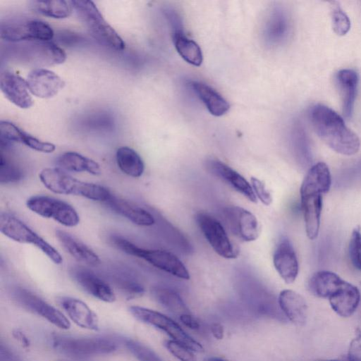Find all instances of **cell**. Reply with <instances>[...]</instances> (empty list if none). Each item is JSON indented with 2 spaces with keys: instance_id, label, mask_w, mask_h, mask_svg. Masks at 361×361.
Returning a JSON list of instances; mask_svg holds the SVG:
<instances>
[{
  "instance_id": "cell-1",
  "label": "cell",
  "mask_w": 361,
  "mask_h": 361,
  "mask_svg": "<svg viewBox=\"0 0 361 361\" xmlns=\"http://www.w3.org/2000/svg\"><path fill=\"white\" fill-rule=\"evenodd\" d=\"M310 118L319 137L336 152L350 156L359 151L360 140L358 136L331 108L317 104L311 109Z\"/></svg>"
},
{
  "instance_id": "cell-2",
  "label": "cell",
  "mask_w": 361,
  "mask_h": 361,
  "mask_svg": "<svg viewBox=\"0 0 361 361\" xmlns=\"http://www.w3.org/2000/svg\"><path fill=\"white\" fill-rule=\"evenodd\" d=\"M39 178L49 190L56 194L80 196L103 202L112 195L106 188L78 180L59 167L43 169Z\"/></svg>"
},
{
  "instance_id": "cell-3",
  "label": "cell",
  "mask_w": 361,
  "mask_h": 361,
  "mask_svg": "<svg viewBox=\"0 0 361 361\" xmlns=\"http://www.w3.org/2000/svg\"><path fill=\"white\" fill-rule=\"evenodd\" d=\"M51 345L63 354L78 359L111 354L117 350L119 341L110 336L74 337L54 334Z\"/></svg>"
},
{
  "instance_id": "cell-4",
  "label": "cell",
  "mask_w": 361,
  "mask_h": 361,
  "mask_svg": "<svg viewBox=\"0 0 361 361\" xmlns=\"http://www.w3.org/2000/svg\"><path fill=\"white\" fill-rule=\"evenodd\" d=\"M73 10L92 37L101 45L115 51H122L126 44L118 33L104 18L92 1H71Z\"/></svg>"
},
{
  "instance_id": "cell-5",
  "label": "cell",
  "mask_w": 361,
  "mask_h": 361,
  "mask_svg": "<svg viewBox=\"0 0 361 361\" xmlns=\"http://www.w3.org/2000/svg\"><path fill=\"white\" fill-rule=\"evenodd\" d=\"M111 241L118 249L142 259L160 270L181 279H190V274L183 263L169 251L143 248L118 235H113Z\"/></svg>"
},
{
  "instance_id": "cell-6",
  "label": "cell",
  "mask_w": 361,
  "mask_h": 361,
  "mask_svg": "<svg viewBox=\"0 0 361 361\" xmlns=\"http://www.w3.org/2000/svg\"><path fill=\"white\" fill-rule=\"evenodd\" d=\"M0 231L16 242L35 246L54 264H62L63 257L58 250L16 216L2 212L0 216Z\"/></svg>"
},
{
  "instance_id": "cell-7",
  "label": "cell",
  "mask_w": 361,
  "mask_h": 361,
  "mask_svg": "<svg viewBox=\"0 0 361 361\" xmlns=\"http://www.w3.org/2000/svg\"><path fill=\"white\" fill-rule=\"evenodd\" d=\"M129 312L137 320L154 326L166 334L172 340L179 342L192 351L203 352V346L188 334L171 318L152 309L139 305H132Z\"/></svg>"
},
{
  "instance_id": "cell-8",
  "label": "cell",
  "mask_w": 361,
  "mask_h": 361,
  "mask_svg": "<svg viewBox=\"0 0 361 361\" xmlns=\"http://www.w3.org/2000/svg\"><path fill=\"white\" fill-rule=\"evenodd\" d=\"M10 295L19 307L43 318L56 327L62 330L71 328L70 320L63 313L32 291L15 286L11 288Z\"/></svg>"
},
{
  "instance_id": "cell-9",
  "label": "cell",
  "mask_w": 361,
  "mask_h": 361,
  "mask_svg": "<svg viewBox=\"0 0 361 361\" xmlns=\"http://www.w3.org/2000/svg\"><path fill=\"white\" fill-rule=\"evenodd\" d=\"M18 45L14 50V57L35 68L59 65L66 59L64 50L51 41L27 42Z\"/></svg>"
},
{
  "instance_id": "cell-10",
  "label": "cell",
  "mask_w": 361,
  "mask_h": 361,
  "mask_svg": "<svg viewBox=\"0 0 361 361\" xmlns=\"http://www.w3.org/2000/svg\"><path fill=\"white\" fill-rule=\"evenodd\" d=\"M1 38L11 43L49 42L54 32L47 23L35 19L20 20L3 23Z\"/></svg>"
},
{
  "instance_id": "cell-11",
  "label": "cell",
  "mask_w": 361,
  "mask_h": 361,
  "mask_svg": "<svg viewBox=\"0 0 361 361\" xmlns=\"http://www.w3.org/2000/svg\"><path fill=\"white\" fill-rule=\"evenodd\" d=\"M27 208L44 218L51 219L66 227L80 223L77 211L68 202L47 195H35L26 201Z\"/></svg>"
},
{
  "instance_id": "cell-12",
  "label": "cell",
  "mask_w": 361,
  "mask_h": 361,
  "mask_svg": "<svg viewBox=\"0 0 361 361\" xmlns=\"http://www.w3.org/2000/svg\"><path fill=\"white\" fill-rule=\"evenodd\" d=\"M197 224L203 235L212 249L221 257L234 259L238 256L239 250L229 238L221 223L206 212L196 215Z\"/></svg>"
},
{
  "instance_id": "cell-13",
  "label": "cell",
  "mask_w": 361,
  "mask_h": 361,
  "mask_svg": "<svg viewBox=\"0 0 361 361\" xmlns=\"http://www.w3.org/2000/svg\"><path fill=\"white\" fill-rule=\"evenodd\" d=\"M221 212L226 226L238 238L245 242L258 238L260 225L252 212L238 206L226 207Z\"/></svg>"
},
{
  "instance_id": "cell-14",
  "label": "cell",
  "mask_w": 361,
  "mask_h": 361,
  "mask_svg": "<svg viewBox=\"0 0 361 361\" xmlns=\"http://www.w3.org/2000/svg\"><path fill=\"white\" fill-rule=\"evenodd\" d=\"M71 274L80 287L94 298L107 303L116 300L111 286L92 270L77 267L72 269Z\"/></svg>"
},
{
  "instance_id": "cell-15",
  "label": "cell",
  "mask_w": 361,
  "mask_h": 361,
  "mask_svg": "<svg viewBox=\"0 0 361 361\" xmlns=\"http://www.w3.org/2000/svg\"><path fill=\"white\" fill-rule=\"evenodd\" d=\"M26 81L31 94L42 99L54 97L65 86L64 80L59 75L44 68L32 69Z\"/></svg>"
},
{
  "instance_id": "cell-16",
  "label": "cell",
  "mask_w": 361,
  "mask_h": 361,
  "mask_svg": "<svg viewBox=\"0 0 361 361\" xmlns=\"http://www.w3.org/2000/svg\"><path fill=\"white\" fill-rule=\"evenodd\" d=\"M57 302L67 315L68 319L76 326L90 331H98L99 322L97 314L80 299L61 296Z\"/></svg>"
},
{
  "instance_id": "cell-17",
  "label": "cell",
  "mask_w": 361,
  "mask_h": 361,
  "mask_svg": "<svg viewBox=\"0 0 361 361\" xmlns=\"http://www.w3.org/2000/svg\"><path fill=\"white\" fill-rule=\"evenodd\" d=\"M0 87L6 98L20 109H28L33 99L27 81L19 75L5 71L0 76Z\"/></svg>"
},
{
  "instance_id": "cell-18",
  "label": "cell",
  "mask_w": 361,
  "mask_h": 361,
  "mask_svg": "<svg viewBox=\"0 0 361 361\" xmlns=\"http://www.w3.org/2000/svg\"><path fill=\"white\" fill-rule=\"evenodd\" d=\"M273 263L285 283L290 284L295 281L299 270L298 261L293 246L287 238L283 237L279 241L274 252Z\"/></svg>"
},
{
  "instance_id": "cell-19",
  "label": "cell",
  "mask_w": 361,
  "mask_h": 361,
  "mask_svg": "<svg viewBox=\"0 0 361 361\" xmlns=\"http://www.w3.org/2000/svg\"><path fill=\"white\" fill-rule=\"evenodd\" d=\"M206 168L212 174L231 186L249 201L257 202V197L252 185L231 167L218 159H209L206 161Z\"/></svg>"
},
{
  "instance_id": "cell-20",
  "label": "cell",
  "mask_w": 361,
  "mask_h": 361,
  "mask_svg": "<svg viewBox=\"0 0 361 361\" xmlns=\"http://www.w3.org/2000/svg\"><path fill=\"white\" fill-rule=\"evenodd\" d=\"M300 198L306 234L310 240H314L319 231L322 194L300 191Z\"/></svg>"
},
{
  "instance_id": "cell-21",
  "label": "cell",
  "mask_w": 361,
  "mask_h": 361,
  "mask_svg": "<svg viewBox=\"0 0 361 361\" xmlns=\"http://www.w3.org/2000/svg\"><path fill=\"white\" fill-rule=\"evenodd\" d=\"M278 303L289 321L297 326L305 324L307 317V305L300 294L290 289L283 290L279 293Z\"/></svg>"
},
{
  "instance_id": "cell-22",
  "label": "cell",
  "mask_w": 361,
  "mask_h": 361,
  "mask_svg": "<svg viewBox=\"0 0 361 361\" xmlns=\"http://www.w3.org/2000/svg\"><path fill=\"white\" fill-rule=\"evenodd\" d=\"M105 203L113 212L137 226H150L155 223L153 215L148 211L113 194Z\"/></svg>"
},
{
  "instance_id": "cell-23",
  "label": "cell",
  "mask_w": 361,
  "mask_h": 361,
  "mask_svg": "<svg viewBox=\"0 0 361 361\" xmlns=\"http://www.w3.org/2000/svg\"><path fill=\"white\" fill-rule=\"evenodd\" d=\"M360 293L354 285L344 281L338 290L329 298L332 310L342 317L354 314L360 302Z\"/></svg>"
},
{
  "instance_id": "cell-24",
  "label": "cell",
  "mask_w": 361,
  "mask_h": 361,
  "mask_svg": "<svg viewBox=\"0 0 361 361\" xmlns=\"http://www.w3.org/2000/svg\"><path fill=\"white\" fill-rule=\"evenodd\" d=\"M55 235L61 246L77 261L95 267L101 263L99 256L87 245L63 230H56Z\"/></svg>"
},
{
  "instance_id": "cell-25",
  "label": "cell",
  "mask_w": 361,
  "mask_h": 361,
  "mask_svg": "<svg viewBox=\"0 0 361 361\" xmlns=\"http://www.w3.org/2000/svg\"><path fill=\"white\" fill-rule=\"evenodd\" d=\"M336 81L341 95L343 115L350 118L354 109L359 82L358 75L354 70L342 69L336 75Z\"/></svg>"
},
{
  "instance_id": "cell-26",
  "label": "cell",
  "mask_w": 361,
  "mask_h": 361,
  "mask_svg": "<svg viewBox=\"0 0 361 361\" xmlns=\"http://www.w3.org/2000/svg\"><path fill=\"white\" fill-rule=\"evenodd\" d=\"M190 86L213 116H223L229 110L228 102L213 87L197 81L191 82Z\"/></svg>"
},
{
  "instance_id": "cell-27",
  "label": "cell",
  "mask_w": 361,
  "mask_h": 361,
  "mask_svg": "<svg viewBox=\"0 0 361 361\" xmlns=\"http://www.w3.org/2000/svg\"><path fill=\"white\" fill-rule=\"evenodd\" d=\"M343 281L344 280L332 271H319L310 279L308 288L316 297L329 298L338 290Z\"/></svg>"
},
{
  "instance_id": "cell-28",
  "label": "cell",
  "mask_w": 361,
  "mask_h": 361,
  "mask_svg": "<svg viewBox=\"0 0 361 361\" xmlns=\"http://www.w3.org/2000/svg\"><path fill=\"white\" fill-rule=\"evenodd\" d=\"M59 168L68 172H87L94 176L101 174L100 165L94 160L75 152H66L56 159Z\"/></svg>"
},
{
  "instance_id": "cell-29",
  "label": "cell",
  "mask_w": 361,
  "mask_h": 361,
  "mask_svg": "<svg viewBox=\"0 0 361 361\" xmlns=\"http://www.w3.org/2000/svg\"><path fill=\"white\" fill-rule=\"evenodd\" d=\"M331 185V176L328 166L318 162L312 166L305 175L300 190L321 194L326 193Z\"/></svg>"
},
{
  "instance_id": "cell-30",
  "label": "cell",
  "mask_w": 361,
  "mask_h": 361,
  "mask_svg": "<svg viewBox=\"0 0 361 361\" xmlns=\"http://www.w3.org/2000/svg\"><path fill=\"white\" fill-rule=\"evenodd\" d=\"M116 161L119 169L133 178L140 177L145 171V164L140 154L131 147L123 146L117 149Z\"/></svg>"
},
{
  "instance_id": "cell-31",
  "label": "cell",
  "mask_w": 361,
  "mask_h": 361,
  "mask_svg": "<svg viewBox=\"0 0 361 361\" xmlns=\"http://www.w3.org/2000/svg\"><path fill=\"white\" fill-rule=\"evenodd\" d=\"M172 40L177 52L187 63L195 66L202 64L203 56L201 48L185 36L183 30L173 32Z\"/></svg>"
},
{
  "instance_id": "cell-32",
  "label": "cell",
  "mask_w": 361,
  "mask_h": 361,
  "mask_svg": "<svg viewBox=\"0 0 361 361\" xmlns=\"http://www.w3.org/2000/svg\"><path fill=\"white\" fill-rule=\"evenodd\" d=\"M154 298L165 309L178 317L190 312L180 295L165 286H155L152 290Z\"/></svg>"
},
{
  "instance_id": "cell-33",
  "label": "cell",
  "mask_w": 361,
  "mask_h": 361,
  "mask_svg": "<svg viewBox=\"0 0 361 361\" xmlns=\"http://www.w3.org/2000/svg\"><path fill=\"white\" fill-rule=\"evenodd\" d=\"M30 4L32 9L36 13L56 19L66 18L71 15L73 11L71 1L37 0L32 1Z\"/></svg>"
},
{
  "instance_id": "cell-34",
  "label": "cell",
  "mask_w": 361,
  "mask_h": 361,
  "mask_svg": "<svg viewBox=\"0 0 361 361\" xmlns=\"http://www.w3.org/2000/svg\"><path fill=\"white\" fill-rule=\"evenodd\" d=\"M288 30V19L281 11H275L272 13L265 27V35L268 41L272 43L282 41L286 36Z\"/></svg>"
},
{
  "instance_id": "cell-35",
  "label": "cell",
  "mask_w": 361,
  "mask_h": 361,
  "mask_svg": "<svg viewBox=\"0 0 361 361\" xmlns=\"http://www.w3.org/2000/svg\"><path fill=\"white\" fill-rule=\"evenodd\" d=\"M112 283L128 299L141 297L145 293L143 286L127 272H116L112 275Z\"/></svg>"
},
{
  "instance_id": "cell-36",
  "label": "cell",
  "mask_w": 361,
  "mask_h": 361,
  "mask_svg": "<svg viewBox=\"0 0 361 361\" xmlns=\"http://www.w3.org/2000/svg\"><path fill=\"white\" fill-rule=\"evenodd\" d=\"M333 29L339 36L346 35L350 29V21L337 1L330 2Z\"/></svg>"
},
{
  "instance_id": "cell-37",
  "label": "cell",
  "mask_w": 361,
  "mask_h": 361,
  "mask_svg": "<svg viewBox=\"0 0 361 361\" xmlns=\"http://www.w3.org/2000/svg\"><path fill=\"white\" fill-rule=\"evenodd\" d=\"M123 343L126 348L140 361H164L153 350L137 341L125 339Z\"/></svg>"
},
{
  "instance_id": "cell-38",
  "label": "cell",
  "mask_w": 361,
  "mask_h": 361,
  "mask_svg": "<svg viewBox=\"0 0 361 361\" xmlns=\"http://www.w3.org/2000/svg\"><path fill=\"white\" fill-rule=\"evenodd\" d=\"M18 143L42 153H52L56 149V146L53 143L41 140L23 130L19 137Z\"/></svg>"
},
{
  "instance_id": "cell-39",
  "label": "cell",
  "mask_w": 361,
  "mask_h": 361,
  "mask_svg": "<svg viewBox=\"0 0 361 361\" xmlns=\"http://www.w3.org/2000/svg\"><path fill=\"white\" fill-rule=\"evenodd\" d=\"M164 345L167 350L180 361H197L193 351L179 342L169 339L164 342Z\"/></svg>"
},
{
  "instance_id": "cell-40",
  "label": "cell",
  "mask_w": 361,
  "mask_h": 361,
  "mask_svg": "<svg viewBox=\"0 0 361 361\" xmlns=\"http://www.w3.org/2000/svg\"><path fill=\"white\" fill-rule=\"evenodd\" d=\"M23 173L1 156L0 164V181L1 183H15L21 180Z\"/></svg>"
},
{
  "instance_id": "cell-41",
  "label": "cell",
  "mask_w": 361,
  "mask_h": 361,
  "mask_svg": "<svg viewBox=\"0 0 361 361\" xmlns=\"http://www.w3.org/2000/svg\"><path fill=\"white\" fill-rule=\"evenodd\" d=\"M349 256L353 265L361 271V232L355 228L349 243Z\"/></svg>"
},
{
  "instance_id": "cell-42",
  "label": "cell",
  "mask_w": 361,
  "mask_h": 361,
  "mask_svg": "<svg viewBox=\"0 0 361 361\" xmlns=\"http://www.w3.org/2000/svg\"><path fill=\"white\" fill-rule=\"evenodd\" d=\"M22 130L17 126L6 121L0 122V136L1 144L18 143Z\"/></svg>"
},
{
  "instance_id": "cell-43",
  "label": "cell",
  "mask_w": 361,
  "mask_h": 361,
  "mask_svg": "<svg viewBox=\"0 0 361 361\" xmlns=\"http://www.w3.org/2000/svg\"><path fill=\"white\" fill-rule=\"evenodd\" d=\"M251 185L255 196L266 206H269L272 202V197L269 191L267 189L265 184L259 178L252 177L250 179Z\"/></svg>"
},
{
  "instance_id": "cell-44",
  "label": "cell",
  "mask_w": 361,
  "mask_h": 361,
  "mask_svg": "<svg viewBox=\"0 0 361 361\" xmlns=\"http://www.w3.org/2000/svg\"><path fill=\"white\" fill-rule=\"evenodd\" d=\"M348 360V361H361V334L350 342Z\"/></svg>"
},
{
  "instance_id": "cell-45",
  "label": "cell",
  "mask_w": 361,
  "mask_h": 361,
  "mask_svg": "<svg viewBox=\"0 0 361 361\" xmlns=\"http://www.w3.org/2000/svg\"><path fill=\"white\" fill-rule=\"evenodd\" d=\"M12 336L22 348L25 349L30 348L31 345L30 340L22 330L18 329H13Z\"/></svg>"
},
{
  "instance_id": "cell-46",
  "label": "cell",
  "mask_w": 361,
  "mask_h": 361,
  "mask_svg": "<svg viewBox=\"0 0 361 361\" xmlns=\"http://www.w3.org/2000/svg\"><path fill=\"white\" fill-rule=\"evenodd\" d=\"M178 319L184 326L190 329L197 330L200 328L198 321L192 315L191 312L183 314Z\"/></svg>"
},
{
  "instance_id": "cell-47",
  "label": "cell",
  "mask_w": 361,
  "mask_h": 361,
  "mask_svg": "<svg viewBox=\"0 0 361 361\" xmlns=\"http://www.w3.org/2000/svg\"><path fill=\"white\" fill-rule=\"evenodd\" d=\"M0 361H21V360L9 348L1 343Z\"/></svg>"
},
{
  "instance_id": "cell-48",
  "label": "cell",
  "mask_w": 361,
  "mask_h": 361,
  "mask_svg": "<svg viewBox=\"0 0 361 361\" xmlns=\"http://www.w3.org/2000/svg\"><path fill=\"white\" fill-rule=\"evenodd\" d=\"M210 331L212 336L217 340L223 339L224 336V328L219 322H214L210 326Z\"/></svg>"
},
{
  "instance_id": "cell-49",
  "label": "cell",
  "mask_w": 361,
  "mask_h": 361,
  "mask_svg": "<svg viewBox=\"0 0 361 361\" xmlns=\"http://www.w3.org/2000/svg\"><path fill=\"white\" fill-rule=\"evenodd\" d=\"M204 361H227L221 357L212 356L207 357L204 360Z\"/></svg>"
},
{
  "instance_id": "cell-50",
  "label": "cell",
  "mask_w": 361,
  "mask_h": 361,
  "mask_svg": "<svg viewBox=\"0 0 361 361\" xmlns=\"http://www.w3.org/2000/svg\"><path fill=\"white\" fill-rule=\"evenodd\" d=\"M317 361H339L336 360H317Z\"/></svg>"
}]
</instances>
